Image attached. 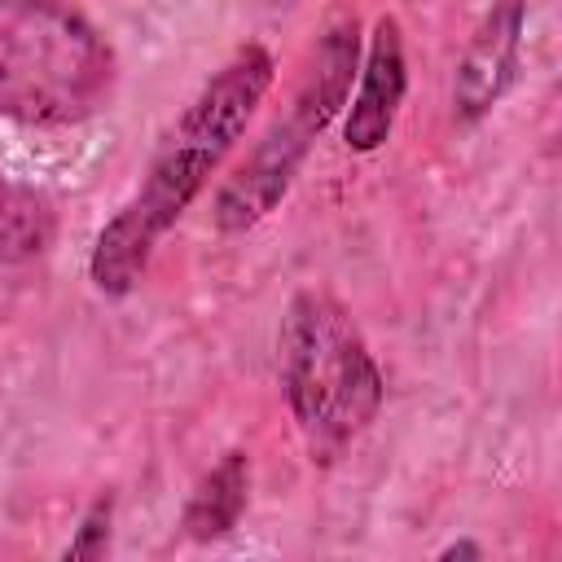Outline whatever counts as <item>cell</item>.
Here are the masks:
<instances>
[{"label": "cell", "instance_id": "1", "mask_svg": "<svg viewBox=\"0 0 562 562\" xmlns=\"http://www.w3.org/2000/svg\"><path fill=\"white\" fill-rule=\"evenodd\" d=\"M272 75H277L272 53L263 44H241L198 88V97L184 105V114L171 123V132L154 149L136 193L97 233L88 277L101 294L123 299L140 281L145 263L154 259V246L206 189V180L228 158V149L246 136L255 110L272 88Z\"/></svg>", "mask_w": 562, "mask_h": 562}, {"label": "cell", "instance_id": "2", "mask_svg": "<svg viewBox=\"0 0 562 562\" xmlns=\"http://www.w3.org/2000/svg\"><path fill=\"white\" fill-rule=\"evenodd\" d=\"M281 382L299 435L321 465L338 461L373 426L386 391L351 312L321 290H303L285 307Z\"/></svg>", "mask_w": 562, "mask_h": 562}, {"label": "cell", "instance_id": "3", "mask_svg": "<svg viewBox=\"0 0 562 562\" xmlns=\"http://www.w3.org/2000/svg\"><path fill=\"white\" fill-rule=\"evenodd\" d=\"M114 92V53L70 0H0V114L26 127L92 119Z\"/></svg>", "mask_w": 562, "mask_h": 562}, {"label": "cell", "instance_id": "4", "mask_svg": "<svg viewBox=\"0 0 562 562\" xmlns=\"http://www.w3.org/2000/svg\"><path fill=\"white\" fill-rule=\"evenodd\" d=\"M356 57H360L356 22H338V26H329L321 35V44L312 53V66L303 70V83H299L285 119H277L268 127L259 149L215 193V224H220V233L255 228L285 198V189L299 176L312 140L329 127V119L347 101L351 75H356Z\"/></svg>", "mask_w": 562, "mask_h": 562}, {"label": "cell", "instance_id": "5", "mask_svg": "<svg viewBox=\"0 0 562 562\" xmlns=\"http://www.w3.org/2000/svg\"><path fill=\"white\" fill-rule=\"evenodd\" d=\"M408 88V66H404V40H400V22L395 18H378L373 40H369V57L360 70V92L351 101V114L342 123V140L356 154H373L386 145L400 101Z\"/></svg>", "mask_w": 562, "mask_h": 562}, {"label": "cell", "instance_id": "6", "mask_svg": "<svg viewBox=\"0 0 562 562\" xmlns=\"http://www.w3.org/2000/svg\"><path fill=\"white\" fill-rule=\"evenodd\" d=\"M518 48H522V0H501L483 18V26L474 31V40L457 66L452 97H457L461 119H479L501 101V92L514 83Z\"/></svg>", "mask_w": 562, "mask_h": 562}, {"label": "cell", "instance_id": "7", "mask_svg": "<svg viewBox=\"0 0 562 562\" xmlns=\"http://www.w3.org/2000/svg\"><path fill=\"white\" fill-rule=\"evenodd\" d=\"M246 496H250V461L241 452H224V461L211 474H202V483L193 487L180 522L193 540H220L237 527Z\"/></svg>", "mask_w": 562, "mask_h": 562}, {"label": "cell", "instance_id": "8", "mask_svg": "<svg viewBox=\"0 0 562 562\" xmlns=\"http://www.w3.org/2000/svg\"><path fill=\"white\" fill-rule=\"evenodd\" d=\"M105 544H110V501H97V505H92V514L83 518L79 536L70 540L66 558H101V553H105Z\"/></svg>", "mask_w": 562, "mask_h": 562}, {"label": "cell", "instance_id": "9", "mask_svg": "<svg viewBox=\"0 0 562 562\" xmlns=\"http://www.w3.org/2000/svg\"><path fill=\"white\" fill-rule=\"evenodd\" d=\"M439 558H479V544H448Z\"/></svg>", "mask_w": 562, "mask_h": 562}]
</instances>
